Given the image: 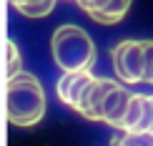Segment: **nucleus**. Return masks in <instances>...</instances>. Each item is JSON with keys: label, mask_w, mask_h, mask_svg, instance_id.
Segmentation results:
<instances>
[{"label": "nucleus", "mask_w": 153, "mask_h": 146, "mask_svg": "<svg viewBox=\"0 0 153 146\" xmlns=\"http://www.w3.org/2000/svg\"><path fill=\"white\" fill-rule=\"evenodd\" d=\"M143 81L153 83V40H143Z\"/></svg>", "instance_id": "obj_12"}, {"label": "nucleus", "mask_w": 153, "mask_h": 146, "mask_svg": "<svg viewBox=\"0 0 153 146\" xmlns=\"http://www.w3.org/2000/svg\"><path fill=\"white\" fill-rule=\"evenodd\" d=\"M8 121L13 126H35L45 116V93L33 73H18L8 81L5 93Z\"/></svg>", "instance_id": "obj_1"}, {"label": "nucleus", "mask_w": 153, "mask_h": 146, "mask_svg": "<svg viewBox=\"0 0 153 146\" xmlns=\"http://www.w3.org/2000/svg\"><path fill=\"white\" fill-rule=\"evenodd\" d=\"M50 50L63 73L91 71V66L95 63V46L91 35L78 25H60L50 38Z\"/></svg>", "instance_id": "obj_2"}, {"label": "nucleus", "mask_w": 153, "mask_h": 146, "mask_svg": "<svg viewBox=\"0 0 153 146\" xmlns=\"http://www.w3.org/2000/svg\"><path fill=\"white\" fill-rule=\"evenodd\" d=\"M5 55H8V81L15 78L18 73H20V53H18L15 43L8 40V46H5Z\"/></svg>", "instance_id": "obj_11"}, {"label": "nucleus", "mask_w": 153, "mask_h": 146, "mask_svg": "<svg viewBox=\"0 0 153 146\" xmlns=\"http://www.w3.org/2000/svg\"><path fill=\"white\" fill-rule=\"evenodd\" d=\"M75 3L95 23H103V25H113V23L123 20L131 8V0H75Z\"/></svg>", "instance_id": "obj_5"}, {"label": "nucleus", "mask_w": 153, "mask_h": 146, "mask_svg": "<svg viewBox=\"0 0 153 146\" xmlns=\"http://www.w3.org/2000/svg\"><path fill=\"white\" fill-rule=\"evenodd\" d=\"M138 134H153V96H146L143 121H141V126H138Z\"/></svg>", "instance_id": "obj_13"}, {"label": "nucleus", "mask_w": 153, "mask_h": 146, "mask_svg": "<svg viewBox=\"0 0 153 146\" xmlns=\"http://www.w3.org/2000/svg\"><path fill=\"white\" fill-rule=\"evenodd\" d=\"M143 109H146V96L143 93H133L120 131H138V126H141V121H143Z\"/></svg>", "instance_id": "obj_9"}, {"label": "nucleus", "mask_w": 153, "mask_h": 146, "mask_svg": "<svg viewBox=\"0 0 153 146\" xmlns=\"http://www.w3.org/2000/svg\"><path fill=\"white\" fill-rule=\"evenodd\" d=\"M10 5L25 18H45L55 8V0H10Z\"/></svg>", "instance_id": "obj_8"}, {"label": "nucleus", "mask_w": 153, "mask_h": 146, "mask_svg": "<svg viewBox=\"0 0 153 146\" xmlns=\"http://www.w3.org/2000/svg\"><path fill=\"white\" fill-rule=\"evenodd\" d=\"M118 146H153V134H138V131H126V136L118 141Z\"/></svg>", "instance_id": "obj_10"}, {"label": "nucleus", "mask_w": 153, "mask_h": 146, "mask_svg": "<svg viewBox=\"0 0 153 146\" xmlns=\"http://www.w3.org/2000/svg\"><path fill=\"white\" fill-rule=\"evenodd\" d=\"M113 86H116V81H111V78H93L91 83L85 86L83 96L78 98L75 111H78L80 116L91 118V121H100V106H103V98L108 96V91H111Z\"/></svg>", "instance_id": "obj_4"}, {"label": "nucleus", "mask_w": 153, "mask_h": 146, "mask_svg": "<svg viewBox=\"0 0 153 146\" xmlns=\"http://www.w3.org/2000/svg\"><path fill=\"white\" fill-rule=\"evenodd\" d=\"M113 71L123 83L143 81V40H123L113 48Z\"/></svg>", "instance_id": "obj_3"}, {"label": "nucleus", "mask_w": 153, "mask_h": 146, "mask_svg": "<svg viewBox=\"0 0 153 146\" xmlns=\"http://www.w3.org/2000/svg\"><path fill=\"white\" fill-rule=\"evenodd\" d=\"M95 78V76L91 71H68L60 76L58 81V98L63 101L65 106H71V109H75V103H78V98L83 96V91H85V86L91 83V81Z\"/></svg>", "instance_id": "obj_7"}, {"label": "nucleus", "mask_w": 153, "mask_h": 146, "mask_svg": "<svg viewBox=\"0 0 153 146\" xmlns=\"http://www.w3.org/2000/svg\"><path fill=\"white\" fill-rule=\"evenodd\" d=\"M131 96H133V93H128L120 83H116L111 91H108V96L103 98V106H100V121H105L108 126H113V129H123Z\"/></svg>", "instance_id": "obj_6"}]
</instances>
